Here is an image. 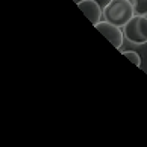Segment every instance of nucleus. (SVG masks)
I'll return each mask as SVG.
<instances>
[{"label": "nucleus", "mask_w": 147, "mask_h": 147, "mask_svg": "<svg viewBox=\"0 0 147 147\" xmlns=\"http://www.w3.org/2000/svg\"><path fill=\"white\" fill-rule=\"evenodd\" d=\"M134 15L135 8L129 0H109L103 8V18L120 28H123Z\"/></svg>", "instance_id": "f257e3e1"}, {"label": "nucleus", "mask_w": 147, "mask_h": 147, "mask_svg": "<svg viewBox=\"0 0 147 147\" xmlns=\"http://www.w3.org/2000/svg\"><path fill=\"white\" fill-rule=\"evenodd\" d=\"M124 38L135 46L147 44V15L135 14L126 24L123 26Z\"/></svg>", "instance_id": "f03ea898"}, {"label": "nucleus", "mask_w": 147, "mask_h": 147, "mask_svg": "<svg viewBox=\"0 0 147 147\" xmlns=\"http://www.w3.org/2000/svg\"><path fill=\"white\" fill-rule=\"evenodd\" d=\"M94 28L99 30L100 34L117 49V50H120V49L123 47L124 32L121 30L120 26H115V24H112V23H109V21H106V20H103V21L100 20L97 24H94Z\"/></svg>", "instance_id": "7ed1b4c3"}, {"label": "nucleus", "mask_w": 147, "mask_h": 147, "mask_svg": "<svg viewBox=\"0 0 147 147\" xmlns=\"http://www.w3.org/2000/svg\"><path fill=\"white\" fill-rule=\"evenodd\" d=\"M78 6L92 24H97L102 20L103 9L100 8V5L97 3L96 0H79Z\"/></svg>", "instance_id": "20e7f679"}, {"label": "nucleus", "mask_w": 147, "mask_h": 147, "mask_svg": "<svg viewBox=\"0 0 147 147\" xmlns=\"http://www.w3.org/2000/svg\"><path fill=\"white\" fill-rule=\"evenodd\" d=\"M132 3L137 15H147V0H132Z\"/></svg>", "instance_id": "39448f33"}, {"label": "nucleus", "mask_w": 147, "mask_h": 147, "mask_svg": "<svg viewBox=\"0 0 147 147\" xmlns=\"http://www.w3.org/2000/svg\"><path fill=\"white\" fill-rule=\"evenodd\" d=\"M121 53H123V56H126L127 59H130V61H132L135 65H137V67H140V65H141V58H140V55H138L137 52H132V50H123Z\"/></svg>", "instance_id": "423d86ee"}]
</instances>
